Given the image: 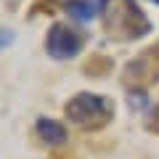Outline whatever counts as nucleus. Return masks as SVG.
I'll list each match as a JSON object with an SVG mask.
<instances>
[{
    "mask_svg": "<svg viewBox=\"0 0 159 159\" xmlns=\"http://www.w3.org/2000/svg\"><path fill=\"white\" fill-rule=\"evenodd\" d=\"M101 16L114 40H135L151 32V21L135 0H101Z\"/></svg>",
    "mask_w": 159,
    "mask_h": 159,
    "instance_id": "nucleus-1",
    "label": "nucleus"
},
{
    "mask_svg": "<svg viewBox=\"0 0 159 159\" xmlns=\"http://www.w3.org/2000/svg\"><path fill=\"white\" fill-rule=\"evenodd\" d=\"M69 122L80 127H101L114 117V103L98 93H77L64 109Z\"/></svg>",
    "mask_w": 159,
    "mask_h": 159,
    "instance_id": "nucleus-2",
    "label": "nucleus"
},
{
    "mask_svg": "<svg viewBox=\"0 0 159 159\" xmlns=\"http://www.w3.org/2000/svg\"><path fill=\"white\" fill-rule=\"evenodd\" d=\"M45 51L51 58H74L80 51H82V34L74 32L69 24L56 21L51 29H48V37H45Z\"/></svg>",
    "mask_w": 159,
    "mask_h": 159,
    "instance_id": "nucleus-3",
    "label": "nucleus"
},
{
    "mask_svg": "<svg viewBox=\"0 0 159 159\" xmlns=\"http://www.w3.org/2000/svg\"><path fill=\"white\" fill-rule=\"evenodd\" d=\"M37 135L45 143H51V146H61V143L66 141V127H64L61 122H56V119L40 117L37 119Z\"/></svg>",
    "mask_w": 159,
    "mask_h": 159,
    "instance_id": "nucleus-4",
    "label": "nucleus"
},
{
    "mask_svg": "<svg viewBox=\"0 0 159 159\" xmlns=\"http://www.w3.org/2000/svg\"><path fill=\"white\" fill-rule=\"evenodd\" d=\"M66 11L72 13L77 21H90V19L101 11V0H72L66 6Z\"/></svg>",
    "mask_w": 159,
    "mask_h": 159,
    "instance_id": "nucleus-5",
    "label": "nucleus"
},
{
    "mask_svg": "<svg viewBox=\"0 0 159 159\" xmlns=\"http://www.w3.org/2000/svg\"><path fill=\"white\" fill-rule=\"evenodd\" d=\"M106 69H111V61L103 58V56H96V58H93V64H88V66H85V72L88 74H101V72H106Z\"/></svg>",
    "mask_w": 159,
    "mask_h": 159,
    "instance_id": "nucleus-6",
    "label": "nucleus"
},
{
    "mask_svg": "<svg viewBox=\"0 0 159 159\" xmlns=\"http://www.w3.org/2000/svg\"><path fill=\"white\" fill-rule=\"evenodd\" d=\"M151 130L159 133V103L154 106V114H151Z\"/></svg>",
    "mask_w": 159,
    "mask_h": 159,
    "instance_id": "nucleus-7",
    "label": "nucleus"
},
{
    "mask_svg": "<svg viewBox=\"0 0 159 159\" xmlns=\"http://www.w3.org/2000/svg\"><path fill=\"white\" fill-rule=\"evenodd\" d=\"M154 3H159V0H154Z\"/></svg>",
    "mask_w": 159,
    "mask_h": 159,
    "instance_id": "nucleus-8",
    "label": "nucleus"
}]
</instances>
